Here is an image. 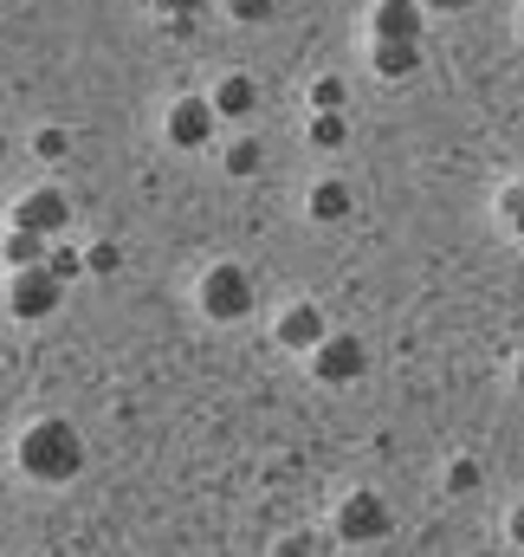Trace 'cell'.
Returning <instances> with one entry per match:
<instances>
[{"mask_svg":"<svg viewBox=\"0 0 524 557\" xmlns=\"http://www.w3.org/2000/svg\"><path fill=\"white\" fill-rule=\"evenodd\" d=\"M13 467L33 486H72L85 473V434H78V421H65V416L26 421L20 441H13Z\"/></svg>","mask_w":524,"mask_h":557,"instance_id":"cell-1","label":"cell"},{"mask_svg":"<svg viewBox=\"0 0 524 557\" xmlns=\"http://www.w3.org/2000/svg\"><path fill=\"white\" fill-rule=\"evenodd\" d=\"M253 305H260V278L247 273L240 260L201 267V278H195V311L208 324H240V318H253Z\"/></svg>","mask_w":524,"mask_h":557,"instance_id":"cell-2","label":"cell"},{"mask_svg":"<svg viewBox=\"0 0 524 557\" xmlns=\"http://www.w3.org/2000/svg\"><path fill=\"white\" fill-rule=\"evenodd\" d=\"M389 525H395V512L376 486H350V493L337 499V512H330V532H337L344 545H383Z\"/></svg>","mask_w":524,"mask_h":557,"instance_id":"cell-3","label":"cell"},{"mask_svg":"<svg viewBox=\"0 0 524 557\" xmlns=\"http://www.w3.org/2000/svg\"><path fill=\"white\" fill-rule=\"evenodd\" d=\"M311 383H330V389H344V383H363V370H370V350H363V337L357 331H324L317 344H311Z\"/></svg>","mask_w":524,"mask_h":557,"instance_id":"cell-4","label":"cell"},{"mask_svg":"<svg viewBox=\"0 0 524 557\" xmlns=\"http://www.w3.org/2000/svg\"><path fill=\"white\" fill-rule=\"evenodd\" d=\"M7 227H26V234H39V240H65V227H72V195H65L59 182H39V188H26V195L13 201Z\"/></svg>","mask_w":524,"mask_h":557,"instance_id":"cell-5","label":"cell"},{"mask_svg":"<svg viewBox=\"0 0 524 557\" xmlns=\"http://www.w3.org/2000/svg\"><path fill=\"white\" fill-rule=\"evenodd\" d=\"M65 278L46 273V260L39 267H20V273H7V311L20 318V324H39V318H52L59 305H65Z\"/></svg>","mask_w":524,"mask_h":557,"instance_id":"cell-6","label":"cell"},{"mask_svg":"<svg viewBox=\"0 0 524 557\" xmlns=\"http://www.w3.org/2000/svg\"><path fill=\"white\" fill-rule=\"evenodd\" d=\"M162 137H169V149H182V156H195V149H208V143L221 137V117H214L208 91L175 98V104L162 111Z\"/></svg>","mask_w":524,"mask_h":557,"instance_id":"cell-7","label":"cell"},{"mask_svg":"<svg viewBox=\"0 0 524 557\" xmlns=\"http://www.w3.org/2000/svg\"><path fill=\"white\" fill-rule=\"evenodd\" d=\"M324 331H330V318H324V311H317L311 298H291V305H285V311L272 318V337H278V344H285L291 357H311V344H317Z\"/></svg>","mask_w":524,"mask_h":557,"instance_id":"cell-8","label":"cell"},{"mask_svg":"<svg viewBox=\"0 0 524 557\" xmlns=\"http://www.w3.org/2000/svg\"><path fill=\"white\" fill-rule=\"evenodd\" d=\"M208 104H214L221 124H247V117L260 111V85H253V72H221L214 91H208Z\"/></svg>","mask_w":524,"mask_h":557,"instance_id":"cell-9","label":"cell"},{"mask_svg":"<svg viewBox=\"0 0 524 557\" xmlns=\"http://www.w3.org/2000/svg\"><path fill=\"white\" fill-rule=\"evenodd\" d=\"M421 26H427V13L414 0H376L370 7V39H408V46H421Z\"/></svg>","mask_w":524,"mask_h":557,"instance_id":"cell-10","label":"cell"},{"mask_svg":"<svg viewBox=\"0 0 524 557\" xmlns=\"http://www.w3.org/2000/svg\"><path fill=\"white\" fill-rule=\"evenodd\" d=\"M350 208H357V195H350V182H344V175H317V182H311V195H304V214H311L317 227L350 221Z\"/></svg>","mask_w":524,"mask_h":557,"instance_id":"cell-11","label":"cell"},{"mask_svg":"<svg viewBox=\"0 0 524 557\" xmlns=\"http://www.w3.org/2000/svg\"><path fill=\"white\" fill-rule=\"evenodd\" d=\"M370 72L389 78V85L414 78L421 72V46H408V39H370Z\"/></svg>","mask_w":524,"mask_h":557,"instance_id":"cell-12","label":"cell"},{"mask_svg":"<svg viewBox=\"0 0 524 557\" xmlns=\"http://www.w3.org/2000/svg\"><path fill=\"white\" fill-rule=\"evenodd\" d=\"M46 247H52V240H39V234H26V227H7V234H0V267H7V273L39 267V260H46Z\"/></svg>","mask_w":524,"mask_h":557,"instance_id":"cell-13","label":"cell"},{"mask_svg":"<svg viewBox=\"0 0 524 557\" xmlns=\"http://www.w3.org/2000/svg\"><path fill=\"white\" fill-rule=\"evenodd\" d=\"M304 143L324 149V156H337V149L350 143V117H344V111H311V117H304Z\"/></svg>","mask_w":524,"mask_h":557,"instance_id":"cell-14","label":"cell"},{"mask_svg":"<svg viewBox=\"0 0 524 557\" xmlns=\"http://www.w3.org/2000/svg\"><path fill=\"white\" fill-rule=\"evenodd\" d=\"M260 162H265V143L253 137V131H240V137L221 149V169L234 175V182H247V175H260Z\"/></svg>","mask_w":524,"mask_h":557,"instance_id":"cell-15","label":"cell"},{"mask_svg":"<svg viewBox=\"0 0 524 557\" xmlns=\"http://www.w3.org/2000/svg\"><path fill=\"white\" fill-rule=\"evenodd\" d=\"M46 273L72 285V278L85 273V253H78V247H65V240H52V247H46Z\"/></svg>","mask_w":524,"mask_h":557,"instance_id":"cell-16","label":"cell"},{"mask_svg":"<svg viewBox=\"0 0 524 557\" xmlns=\"http://www.w3.org/2000/svg\"><path fill=\"white\" fill-rule=\"evenodd\" d=\"M33 156H39V162H65V156H72V131H59V124L33 131Z\"/></svg>","mask_w":524,"mask_h":557,"instance_id":"cell-17","label":"cell"},{"mask_svg":"<svg viewBox=\"0 0 524 557\" xmlns=\"http://www.w3.org/2000/svg\"><path fill=\"white\" fill-rule=\"evenodd\" d=\"M117 267H124V247H117V240H91V247H85V273L111 278Z\"/></svg>","mask_w":524,"mask_h":557,"instance_id":"cell-18","label":"cell"},{"mask_svg":"<svg viewBox=\"0 0 524 557\" xmlns=\"http://www.w3.org/2000/svg\"><path fill=\"white\" fill-rule=\"evenodd\" d=\"M499 221H506V234H512V240H524V175L499 195Z\"/></svg>","mask_w":524,"mask_h":557,"instance_id":"cell-19","label":"cell"},{"mask_svg":"<svg viewBox=\"0 0 524 557\" xmlns=\"http://www.w3.org/2000/svg\"><path fill=\"white\" fill-rule=\"evenodd\" d=\"M479 480H486V473H479V460H466V454L447 467V493H479Z\"/></svg>","mask_w":524,"mask_h":557,"instance_id":"cell-20","label":"cell"},{"mask_svg":"<svg viewBox=\"0 0 524 557\" xmlns=\"http://www.w3.org/2000/svg\"><path fill=\"white\" fill-rule=\"evenodd\" d=\"M311 111H344V78H317L311 85Z\"/></svg>","mask_w":524,"mask_h":557,"instance_id":"cell-21","label":"cell"},{"mask_svg":"<svg viewBox=\"0 0 524 557\" xmlns=\"http://www.w3.org/2000/svg\"><path fill=\"white\" fill-rule=\"evenodd\" d=\"M227 20H240V26H260V20H272V0H227Z\"/></svg>","mask_w":524,"mask_h":557,"instance_id":"cell-22","label":"cell"},{"mask_svg":"<svg viewBox=\"0 0 524 557\" xmlns=\"http://www.w3.org/2000/svg\"><path fill=\"white\" fill-rule=\"evenodd\" d=\"M214 0H155V13H169V20H201Z\"/></svg>","mask_w":524,"mask_h":557,"instance_id":"cell-23","label":"cell"},{"mask_svg":"<svg viewBox=\"0 0 524 557\" xmlns=\"http://www.w3.org/2000/svg\"><path fill=\"white\" fill-rule=\"evenodd\" d=\"M414 7H421V13H466L473 0H414Z\"/></svg>","mask_w":524,"mask_h":557,"instance_id":"cell-24","label":"cell"},{"mask_svg":"<svg viewBox=\"0 0 524 557\" xmlns=\"http://www.w3.org/2000/svg\"><path fill=\"white\" fill-rule=\"evenodd\" d=\"M506 539H512V545H519V552H524V499H519V506H512V519H506Z\"/></svg>","mask_w":524,"mask_h":557,"instance_id":"cell-25","label":"cell"},{"mask_svg":"<svg viewBox=\"0 0 524 557\" xmlns=\"http://www.w3.org/2000/svg\"><path fill=\"white\" fill-rule=\"evenodd\" d=\"M512 376H519V389H524V357H519V370H512Z\"/></svg>","mask_w":524,"mask_h":557,"instance_id":"cell-26","label":"cell"},{"mask_svg":"<svg viewBox=\"0 0 524 557\" xmlns=\"http://www.w3.org/2000/svg\"><path fill=\"white\" fill-rule=\"evenodd\" d=\"M0 162H7V131H0Z\"/></svg>","mask_w":524,"mask_h":557,"instance_id":"cell-27","label":"cell"},{"mask_svg":"<svg viewBox=\"0 0 524 557\" xmlns=\"http://www.w3.org/2000/svg\"><path fill=\"white\" fill-rule=\"evenodd\" d=\"M519 33H524V13H519Z\"/></svg>","mask_w":524,"mask_h":557,"instance_id":"cell-28","label":"cell"}]
</instances>
